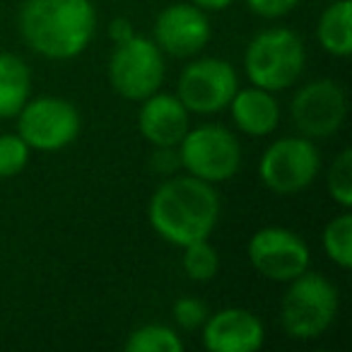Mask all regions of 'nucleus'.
Wrapping results in <instances>:
<instances>
[{
    "label": "nucleus",
    "instance_id": "obj_1",
    "mask_svg": "<svg viewBox=\"0 0 352 352\" xmlns=\"http://www.w3.org/2000/svg\"><path fill=\"white\" fill-rule=\"evenodd\" d=\"M220 193L212 184L191 174L166 176L147 203V222L166 244L182 249L210 239L220 220Z\"/></svg>",
    "mask_w": 352,
    "mask_h": 352
},
{
    "label": "nucleus",
    "instance_id": "obj_2",
    "mask_svg": "<svg viewBox=\"0 0 352 352\" xmlns=\"http://www.w3.org/2000/svg\"><path fill=\"white\" fill-rule=\"evenodd\" d=\"M97 20L92 0H25L17 30L41 58L73 60L92 44Z\"/></svg>",
    "mask_w": 352,
    "mask_h": 352
},
{
    "label": "nucleus",
    "instance_id": "obj_3",
    "mask_svg": "<svg viewBox=\"0 0 352 352\" xmlns=\"http://www.w3.org/2000/svg\"><path fill=\"white\" fill-rule=\"evenodd\" d=\"M340 309L338 287L321 273L307 270L289 280L280 302V326L292 340H318L331 331Z\"/></svg>",
    "mask_w": 352,
    "mask_h": 352
},
{
    "label": "nucleus",
    "instance_id": "obj_4",
    "mask_svg": "<svg viewBox=\"0 0 352 352\" xmlns=\"http://www.w3.org/2000/svg\"><path fill=\"white\" fill-rule=\"evenodd\" d=\"M307 65L304 39L289 27L261 30L244 51V73L251 85L268 92H285L294 87Z\"/></svg>",
    "mask_w": 352,
    "mask_h": 352
},
{
    "label": "nucleus",
    "instance_id": "obj_5",
    "mask_svg": "<svg viewBox=\"0 0 352 352\" xmlns=\"http://www.w3.org/2000/svg\"><path fill=\"white\" fill-rule=\"evenodd\" d=\"M176 150H179L182 169L212 186L234 179L244 157L236 135L220 123H201L196 128H188Z\"/></svg>",
    "mask_w": 352,
    "mask_h": 352
},
{
    "label": "nucleus",
    "instance_id": "obj_6",
    "mask_svg": "<svg viewBox=\"0 0 352 352\" xmlns=\"http://www.w3.org/2000/svg\"><path fill=\"white\" fill-rule=\"evenodd\" d=\"M166 78V60L150 36L133 34L113 44L109 56V85L126 102H142L162 89Z\"/></svg>",
    "mask_w": 352,
    "mask_h": 352
},
{
    "label": "nucleus",
    "instance_id": "obj_7",
    "mask_svg": "<svg viewBox=\"0 0 352 352\" xmlns=\"http://www.w3.org/2000/svg\"><path fill=\"white\" fill-rule=\"evenodd\" d=\"M15 121L17 135L32 152H60L73 145L82 131L80 109L70 99L56 94L30 97Z\"/></svg>",
    "mask_w": 352,
    "mask_h": 352
},
{
    "label": "nucleus",
    "instance_id": "obj_8",
    "mask_svg": "<svg viewBox=\"0 0 352 352\" xmlns=\"http://www.w3.org/2000/svg\"><path fill=\"white\" fill-rule=\"evenodd\" d=\"M321 171V152L304 135H285L273 140L258 160L261 184L275 196H294L316 182Z\"/></svg>",
    "mask_w": 352,
    "mask_h": 352
},
{
    "label": "nucleus",
    "instance_id": "obj_9",
    "mask_svg": "<svg viewBox=\"0 0 352 352\" xmlns=\"http://www.w3.org/2000/svg\"><path fill=\"white\" fill-rule=\"evenodd\" d=\"M239 89V73L227 58L215 56H193L191 63L184 65L176 97L196 116H212L230 107L232 97Z\"/></svg>",
    "mask_w": 352,
    "mask_h": 352
},
{
    "label": "nucleus",
    "instance_id": "obj_10",
    "mask_svg": "<svg viewBox=\"0 0 352 352\" xmlns=\"http://www.w3.org/2000/svg\"><path fill=\"white\" fill-rule=\"evenodd\" d=\"M246 258L263 280L287 285L307 273L311 265V249L299 232L289 227H261L246 244Z\"/></svg>",
    "mask_w": 352,
    "mask_h": 352
},
{
    "label": "nucleus",
    "instance_id": "obj_11",
    "mask_svg": "<svg viewBox=\"0 0 352 352\" xmlns=\"http://www.w3.org/2000/svg\"><path fill=\"white\" fill-rule=\"evenodd\" d=\"M289 118L299 135L309 140H328L347 118V94L340 82L318 78L297 87L289 99Z\"/></svg>",
    "mask_w": 352,
    "mask_h": 352
},
{
    "label": "nucleus",
    "instance_id": "obj_12",
    "mask_svg": "<svg viewBox=\"0 0 352 352\" xmlns=\"http://www.w3.org/2000/svg\"><path fill=\"white\" fill-rule=\"evenodd\" d=\"M152 41L160 51L171 58H193L198 56L212 39V25L206 10L196 8L193 3H171L152 25Z\"/></svg>",
    "mask_w": 352,
    "mask_h": 352
},
{
    "label": "nucleus",
    "instance_id": "obj_13",
    "mask_svg": "<svg viewBox=\"0 0 352 352\" xmlns=\"http://www.w3.org/2000/svg\"><path fill=\"white\" fill-rule=\"evenodd\" d=\"M201 340L208 352H256L265 342V326L251 309L225 307L208 314Z\"/></svg>",
    "mask_w": 352,
    "mask_h": 352
},
{
    "label": "nucleus",
    "instance_id": "obj_14",
    "mask_svg": "<svg viewBox=\"0 0 352 352\" xmlns=\"http://www.w3.org/2000/svg\"><path fill=\"white\" fill-rule=\"evenodd\" d=\"M138 104V131L152 147H176L191 128V113L176 94L157 89Z\"/></svg>",
    "mask_w": 352,
    "mask_h": 352
},
{
    "label": "nucleus",
    "instance_id": "obj_15",
    "mask_svg": "<svg viewBox=\"0 0 352 352\" xmlns=\"http://www.w3.org/2000/svg\"><path fill=\"white\" fill-rule=\"evenodd\" d=\"M227 109H230L232 123L236 131L249 138L273 135L280 126V118H283V109H280L275 92L256 87V85H249V87L239 85Z\"/></svg>",
    "mask_w": 352,
    "mask_h": 352
},
{
    "label": "nucleus",
    "instance_id": "obj_16",
    "mask_svg": "<svg viewBox=\"0 0 352 352\" xmlns=\"http://www.w3.org/2000/svg\"><path fill=\"white\" fill-rule=\"evenodd\" d=\"M316 41L333 58L352 54V0H333L316 22Z\"/></svg>",
    "mask_w": 352,
    "mask_h": 352
},
{
    "label": "nucleus",
    "instance_id": "obj_17",
    "mask_svg": "<svg viewBox=\"0 0 352 352\" xmlns=\"http://www.w3.org/2000/svg\"><path fill=\"white\" fill-rule=\"evenodd\" d=\"M32 97V70L17 54L0 51V121L15 118Z\"/></svg>",
    "mask_w": 352,
    "mask_h": 352
},
{
    "label": "nucleus",
    "instance_id": "obj_18",
    "mask_svg": "<svg viewBox=\"0 0 352 352\" xmlns=\"http://www.w3.org/2000/svg\"><path fill=\"white\" fill-rule=\"evenodd\" d=\"M126 352H184L182 333L174 326L166 323H145L138 326L135 331H131V336L123 342Z\"/></svg>",
    "mask_w": 352,
    "mask_h": 352
},
{
    "label": "nucleus",
    "instance_id": "obj_19",
    "mask_svg": "<svg viewBox=\"0 0 352 352\" xmlns=\"http://www.w3.org/2000/svg\"><path fill=\"white\" fill-rule=\"evenodd\" d=\"M323 254L340 270H350L352 265V212L340 210L326 222L321 232Z\"/></svg>",
    "mask_w": 352,
    "mask_h": 352
},
{
    "label": "nucleus",
    "instance_id": "obj_20",
    "mask_svg": "<svg viewBox=\"0 0 352 352\" xmlns=\"http://www.w3.org/2000/svg\"><path fill=\"white\" fill-rule=\"evenodd\" d=\"M182 268L193 283H210L220 273V254L210 244V239L191 241L182 246Z\"/></svg>",
    "mask_w": 352,
    "mask_h": 352
},
{
    "label": "nucleus",
    "instance_id": "obj_21",
    "mask_svg": "<svg viewBox=\"0 0 352 352\" xmlns=\"http://www.w3.org/2000/svg\"><path fill=\"white\" fill-rule=\"evenodd\" d=\"M326 191L331 201L336 203L340 210H350L352 208V152L350 147H342L336 157H333L331 166L326 174Z\"/></svg>",
    "mask_w": 352,
    "mask_h": 352
},
{
    "label": "nucleus",
    "instance_id": "obj_22",
    "mask_svg": "<svg viewBox=\"0 0 352 352\" xmlns=\"http://www.w3.org/2000/svg\"><path fill=\"white\" fill-rule=\"evenodd\" d=\"M32 160V150L25 140L15 133L0 135V179H12L22 174Z\"/></svg>",
    "mask_w": 352,
    "mask_h": 352
},
{
    "label": "nucleus",
    "instance_id": "obj_23",
    "mask_svg": "<svg viewBox=\"0 0 352 352\" xmlns=\"http://www.w3.org/2000/svg\"><path fill=\"white\" fill-rule=\"evenodd\" d=\"M208 314H210V309L198 297H179L171 304V318H174L176 331H186V333L201 331Z\"/></svg>",
    "mask_w": 352,
    "mask_h": 352
},
{
    "label": "nucleus",
    "instance_id": "obj_24",
    "mask_svg": "<svg viewBox=\"0 0 352 352\" xmlns=\"http://www.w3.org/2000/svg\"><path fill=\"white\" fill-rule=\"evenodd\" d=\"M302 0H246V8L261 20H280L289 15Z\"/></svg>",
    "mask_w": 352,
    "mask_h": 352
},
{
    "label": "nucleus",
    "instance_id": "obj_25",
    "mask_svg": "<svg viewBox=\"0 0 352 352\" xmlns=\"http://www.w3.org/2000/svg\"><path fill=\"white\" fill-rule=\"evenodd\" d=\"M150 166L155 174L160 176H174L182 169V160H179V150L176 147H155L150 157Z\"/></svg>",
    "mask_w": 352,
    "mask_h": 352
},
{
    "label": "nucleus",
    "instance_id": "obj_26",
    "mask_svg": "<svg viewBox=\"0 0 352 352\" xmlns=\"http://www.w3.org/2000/svg\"><path fill=\"white\" fill-rule=\"evenodd\" d=\"M109 39L113 41V44H121V41L131 39L133 34H138L135 27H133V22L128 20V17H113L111 22H109V30H107Z\"/></svg>",
    "mask_w": 352,
    "mask_h": 352
},
{
    "label": "nucleus",
    "instance_id": "obj_27",
    "mask_svg": "<svg viewBox=\"0 0 352 352\" xmlns=\"http://www.w3.org/2000/svg\"><path fill=\"white\" fill-rule=\"evenodd\" d=\"M188 3H193V6L206 12H225L234 6L236 0H188Z\"/></svg>",
    "mask_w": 352,
    "mask_h": 352
}]
</instances>
